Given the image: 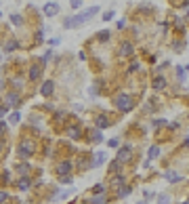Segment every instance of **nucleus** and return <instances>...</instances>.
I'll return each mask as SVG.
<instances>
[{
  "label": "nucleus",
  "mask_w": 189,
  "mask_h": 204,
  "mask_svg": "<svg viewBox=\"0 0 189 204\" xmlns=\"http://www.w3.org/2000/svg\"><path fill=\"white\" fill-rule=\"evenodd\" d=\"M99 13V7H92V8H86L84 13H80V15H76V17H70V19H65L63 21V28L65 30H71V28H76V25H80V23H84V21H88L92 15H97Z\"/></svg>",
  "instance_id": "f257e3e1"
},
{
  "label": "nucleus",
  "mask_w": 189,
  "mask_h": 204,
  "mask_svg": "<svg viewBox=\"0 0 189 204\" xmlns=\"http://www.w3.org/2000/svg\"><path fill=\"white\" fill-rule=\"evenodd\" d=\"M34 149H36V145L32 139H21L19 145H17V154L21 158H29V156H34Z\"/></svg>",
  "instance_id": "f03ea898"
},
{
  "label": "nucleus",
  "mask_w": 189,
  "mask_h": 204,
  "mask_svg": "<svg viewBox=\"0 0 189 204\" xmlns=\"http://www.w3.org/2000/svg\"><path fill=\"white\" fill-rule=\"evenodd\" d=\"M113 103H116V107L122 110V112H130V110H133V99H130V95H126V93H120L118 97L113 99Z\"/></svg>",
  "instance_id": "7ed1b4c3"
},
{
  "label": "nucleus",
  "mask_w": 189,
  "mask_h": 204,
  "mask_svg": "<svg viewBox=\"0 0 189 204\" xmlns=\"http://www.w3.org/2000/svg\"><path fill=\"white\" fill-rule=\"evenodd\" d=\"M130 156H133V148H130V145H124V148H120V152H118V162H128Z\"/></svg>",
  "instance_id": "20e7f679"
},
{
  "label": "nucleus",
  "mask_w": 189,
  "mask_h": 204,
  "mask_svg": "<svg viewBox=\"0 0 189 204\" xmlns=\"http://www.w3.org/2000/svg\"><path fill=\"white\" fill-rule=\"evenodd\" d=\"M59 13V4L57 2H46L44 4V15H49V17H53V15Z\"/></svg>",
  "instance_id": "39448f33"
},
{
  "label": "nucleus",
  "mask_w": 189,
  "mask_h": 204,
  "mask_svg": "<svg viewBox=\"0 0 189 204\" xmlns=\"http://www.w3.org/2000/svg\"><path fill=\"white\" fill-rule=\"evenodd\" d=\"M71 170V162H61V164H59V166H57V173H59V175L61 177H67V173H70Z\"/></svg>",
  "instance_id": "423d86ee"
},
{
  "label": "nucleus",
  "mask_w": 189,
  "mask_h": 204,
  "mask_svg": "<svg viewBox=\"0 0 189 204\" xmlns=\"http://www.w3.org/2000/svg\"><path fill=\"white\" fill-rule=\"evenodd\" d=\"M53 89H55V84H53V80H46V82L42 84V89H40V95H44V97H49L50 93H53Z\"/></svg>",
  "instance_id": "0eeeda50"
},
{
  "label": "nucleus",
  "mask_w": 189,
  "mask_h": 204,
  "mask_svg": "<svg viewBox=\"0 0 189 204\" xmlns=\"http://www.w3.org/2000/svg\"><path fill=\"white\" fill-rule=\"evenodd\" d=\"M164 86H166V80H164L162 76H155L154 82H151V89H155V91H162Z\"/></svg>",
  "instance_id": "6e6552de"
},
{
  "label": "nucleus",
  "mask_w": 189,
  "mask_h": 204,
  "mask_svg": "<svg viewBox=\"0 0 189 204\" xmlns=\"http://www.w3.org/2000/svg\"><path fill=\"white\" fill-rule=\"evenodd\" d=\"M133 44L130 42H124L122 46H120V55H124V57H128V55H133Z\"/></svg>",
  "instance_id": "1a4fd4ad"
},
{
  "label": "nucleus",
  "mask_w": 189,
  "mask_h": 204,
  "mask_svg": "<svg viewBox=\"0 0 189 204\" xmlns=\"http://www.w3.org/2000/svg\"><path fill=\"white\" fill-rule=\"evenodd\" d=\"M107 126H109V118H107V116H99L97 118V128L103 131V128H107Z\"/></svg>",
  "instance_id": "9d476101"
},
{
  "label": "nucleus",
  "mask_w": 189,
  "mask_h": 204,
  "mask_svg": "<svg viewBox=\"0 0 189 204\" xmlns=\"http://www.w3.org/2000/svg\"><path fill=\"white\" fill-rule=\"evenodd\" d=\"M91 141H92V143H101V141H103V133H101L99 128L91 131Z\"/></svg>",
  "instance_id": "9b49d317"
},
{
  "label": "nucleus",
  "mask_w": 189,
  "mask_h": 204,
  "mask_svg": "<svg viewBox=\"0 0 189 204\" xmlns=\"http://www.w3.org/2000/svg\"><path fill=\"white\" fill-rule=\"evenodd\" d=\"M164 179H166V181H170V183H179L183 179L181 175H176V173H172V170H170V173H166V175H164Z\"/></svg>",
  "instance_id": "f8f14e48"
},
{
  "label": "nucleus",
  "mask_w": 189,
  "mask_h": 204,
  "mask_svg": "<svg viewBox=\"0 0 189 204\" xmlns=\"http://www.w3.org/2000/svg\"><path fill=\"white\" fill-rule=\"evenodd\" d=\"M67 137H70V139H80V128L78 126H67Z\"/></svg>",
  "instance_id": "ddd939ff"
},
{
  "label": "nucleus",
  "mask_w": 189,
  "mask_h": 204,
  "mask_svg": "<svg viewBox=\"0 0 189 204\" xmlns=\"http://www.w3.org/2000/svg\"><path fill=\"white\" fill-rule=\"evenodd\" d=\"M17 103H19V97H17V93H8L7 95V105H17Z\"/></svg>",
  "instance_id": "4468645a"
},
{
  "label": "nucleus",
  "mask_w": 189,
  "mask_h": 204,
  "mask_svg": "<svg viewBox=\"0 0 189 204\" xmlns=\"http://www.w3.org/2000/svg\"><path fill=\"white\" fill-rule=\"evenodd\" d=\"M147 156H149L147 160H154V158H158V156H160V148H158V145H151V148H149V152H147Z\"/></svg>",
  "instance_id": "2eb2a0df"
},
{
  "label": "nucleus",
  "mask_w": 189,
  "mask_h": 204,
  "mask_svg": "<svg viewBox=\"0 0 189 204\" xmlns=\"http://www.w3.org/2000/svg\"><path fill=\"white\" fill-rule=\"evenodd\" d=\"M105 162V154L103 152H99V154H95V160H92V166H101Z\"/></svg>",
  "instance_id": "dca6fc26"
},
{
  "label": "nucleus",
  "mask_w": 189,
  "mask_h": 204,
  "mask_svg": "<svg viewBox=\"0 0 189 204\" xmlns=\"http://www.w3.org/2000/svg\"><path fill=\"white\" fill-rule=\"evenodd\" d=\"M17 187H19L21 191H28V190H29V179H25V177H23V179H19Z\"/></svg>",
  "instance_id": "f3484780"
},
{
  "label": "nucleus",
  "mask_w": 189,
  "mask_h": 204,
  "mask_svg": "<svg viewBox=\"0 0 189 204\" xmlns=\"http://www.w3.org/2000/svg\"><path fill=\"white\" fill-rule=\"evenodd\" d=\"M40 67H38V65H34V67H32V70H29V78H32V80H38V78H40Z\"/></svg>",
  "instance_id": "a211bd4d"
},
{
  "label": "nucleus",
  "mask_w": 189,
  "mask_h": 204,
  "mask_svg": "<svg viewBox=\"0 0 189 204\" xmlns=\"http://www.w3.org/2000/svg\"><path fill=\"white\" fill-rule=\"evenodd\" d=\"M112 185H113V187H120V190H122V187H126V185H124V177H113Z\"/></svg>",
  "instance_id": "6ab92c4d"
},
{
  "label": "nucleus",
  "mask_w": 189,
  "mask_h": 204,
  "mask_svg": "<svg viewBox=\"0 0 189 204\" xmlns=\"http://www.w3.org/2000/svg\"><path fill=\"white\" fill-rule=\"evenodd\" d=\"M19 120H21V114L19 112H13L11 116H8V122H11V124H17Z\"/></svg>",
  "instance_id": "aec40b11"
},
{
  "label": "nucleus",
  "mask_w": 189,
  "mask_h": 204,
  "mask_svg": "<svg viewBox=\"0 0 189 204\" xmlns=\"http://www.w3.org/2000/svg\"><path fill=\"white\" fill-rule=\"evenodd\" d=\"M168 202H170L168 194H160V196H158V204H168Z\"/></svg>",
  "instance_id": "412c9836"
},
{
  "label": "nucleus",
  "mask_w": 189,
  "mask_h": 204,
  "mask_svg": "<svg viewBox=\"0 0 189 204\" xmlns=\"http://www.w3.org/2000/svg\"><path fill=\"white\" fill-rule=\"evenodd\" d=\"M99 40H109V32H107V30H103V32H99Z\"/></svg>",
  "instance_id": "4be33fe9"
},
{
  "label": "nucleus",
  "mask_w": 189,
  "mask_h": 204,
  "mask_svg": "<svg viewBox=\"0 0 189 204\" xmlns=\"http://www.w3.org/2000/svg\"><path fill=\"white\" fill-rule=\"evenodd\" d=\"M92 204H105V196L101 194V196H95L92 198Z\"/></svg>",
  "instance_id": "5701e85b"
},
{
  "label": "nucleus",
  "mask_w": 189,
  "mask_h": 204,
  "mask_svg": "<svg viewBox=\"0 0 189 204\" xmlns=\"http://www.w3.org/2000/svg\"><path fill=\"white\" fill-rule=\"evenodd\" d=\"M11 21H13L15 25H21V21H23V19H21V15H11Z\"/></svg>",
  "instance_id": "b1692460"
},
{
  "label": "nucleus",
  "mask_w": 189,
  "mask_h": 204,
  "mask_svg": "<svg viewBox=\"0 0 189 204\" xmlns=\"http://www.w3.org/2000/svg\"><path fill=\"white\" fill-rule=\"evenodd\" d=\"M92 191H95L97 196H101V194L105 191V185H101V183H99V185H95V190H92Z\"/></svg>",
  "instance_id": "393cba45"
},
{
  "label": "nucleus",
  "mask_w": 189,
  "mask_h": 204,
  "mask_svg": "<svg viewBox=\"0 0 189 204\" xmlns=\"http://www.w3.org/2000/svg\"><path fill=\"white\" fill-rule=\"evenodd\" d=\"M128 194H130V187L126 185V187H122V190H120V194H118V196H120V198H126Z\"/></svg>",
  "instance_id": "a878e982"
},
{
  "label": "nucleus",
  "mask_w": 189,
  "mask_h": 204,
  "mask_svg": "<svg viewBox=\"0 0 189 204\" xmlns=\"http://www.w3.org/2000/svg\"><path fill=\"white\" fill-rule=\"evenodd\" d=\"M15 46H17V42H15V40H11V42L4 46V51H7V53H11V51H15Z\"/></svg>",
  "instance_id": "bb28decb"
},
{
  "label": "nucleus",
  "mask_w": 189,
  "mask_h": 204,
  "mask_svg": "<svg viewBox=\"0 0 189 204\" xmlns=\"http://www.w3.org/2000/svg\"><path fill=\"white\" fill-rule=\"evenodd\" d=\"M17 170H19V173H21V175H25V173H28V164H19V166H17Z\"/></svg>",
  "instance_id": "cd10ccee"
},
{
  "label": "nucleus",
  "mask_w": 189,
  "mask_h": 204,
  "mask_svg": "<svg viewBox=\"0 0 189 204\" xmlns=\"http://www.w3.org/2000/svg\"><path fill=\"white\" fill-rule=\"evenodd\" d=\"M50 57H53V51H46V53H44V57H42V63H46Z\"/></svg>",
  "instance_id": "c85d7f7f"
},
{
  "label": "nucleus",
  "mask_w": 189,
  "mask_h": 204,
  "mask_svg": "<svg viewBox=\"0 0 189 204\" xmlns=\"http://www.w3.org/2000/svg\"><path fill=\"white\" fill-rule=\"evenodd\" d=\"M109 19H113V11H107V13L103 15V21H109Z\"/></svg>",
  "instance_id": "c756f323"
},
{
  "label": "nucleus",
  "mask_w": 189,
  "mask_h": 204,
  "mask_svg": "<svg viewBox=\"0 0 189 204\" xmlns=\"http://www.w3.org/2000/svg\"><path fill=\"white\" fill-rule=\"evenodd\" d=\"M176 76H179V80H183V76H185V67H176Z\"/></svg>",
  "instance_id": "7c9ffc66"
},
{
  "label": "nucleus",
  "mask_w": 189,
  "mask_h": 204,
  "mask_svg": "<svg viewBox=\"0 0 189 204\" xmlns=\"http://www.w3.org/2000/svg\"><path fill=\"white\" fill-rule=\"evenodd\" d=\"M70 7L71 8H80L82 7V2H80V0H74V2H70Z\"/></svg>",
  "instance_id": "2f4dec72"
},
{
  "label": "nucleus",
  "mask_w": 189,
  "mask_h": 204,
  "mask_svg": "<svg viewBox=\"0 0 189 204\" xmlns=\"http://www.w3.org/2000/svg\"><path fill=\"white\" fill-rule=\"evenodd\" d=\"M162 124H166V120H154V128H160Z\"/></svg>",
  "instance_id": "473e14b6"
},
{
  "label": "nucleus",
  "mask_w": 189,
  "mask_h": 204,
  "mask_svg": "<svg viewBox=\"0 0 189 204\" xmlns=\"http://www.w3.org/2000/svg\"><path fill=\"white\" fill-rule=\"evenodd\" d=\"M118 143H120L118 139H109V143H107V145H109V148H118Z\"/></svg>",
  "instance_id": "72a5a7b5"
},
{
  "label": "nucleus",
  "mask_w": 189,
  "mask_h": 204,
  "mask_svg": "<svg viewBox=\"0 0 189 204\" xmlns=\"http://www.w3.org/2000/svg\"><path fill=\"white\" fill-rule=\"evenodd\" d=\"M7 198H8L7 191H0V202H7Z\"/></svg>",
  "instance_id": "f704fd0d"
},
{
  "label": "nucleus",
  "mask_w": 189,
  "mask_h": 204,
  "mask_svg": "<svg viewBox=\"0 0 189 204\" xmlns=\"http://www.w3.org/2000/svg\"><path fill=\"white\" fill-rule=\"evenodd\" d=\"M139 67H141L139 63H133V65H130V67H128V72H137V70H139Z\"/></svg>",
  "instance_id": "c9c22d12"
},
{
  "label": "nucleus",
  "mask_w": 189,
  "mask_h": 204,
  "mask_svg": "<svg viewBox=\"0 0 189 204\" xmlns=\"http://www.w3.org/2000/svg\"><path fill=\"white\" fill-rule=\"evenodd\" d=\"M61 183H71V177H61Z\"/></svg>",
  "instance_id": "e433bc0d"
},
{
  "label": "nucleus",
  "mask_w": 189,
  "mask_h": 204,
  "mask_svg": "<svg viewBox=\"0 0 189 204\" xmlns=\"http://www.w3.org/2000/svg\"><path fill=\"white\" fill-rule=\"evenodd\" d=\"M2 116H7V107H0V118Z\"/></svg>",
  "instance_id": "4c0bfd02"
},
{
  "label": "nucleus",
  "mask_w": 189,
  "mask_h": 204,
  "mask_svg": "<svg viewBox=\"0 0 189 204\" xmlns=\"http://www.w3.org/2000/svg\"><path fill=\"white\" fill-rule=\"evenodd\" d=\"M181 7H183V8H187V7H189V0H185V2H181Z\"/></svg>",
  "instance_id": "58836bf2"
},
{
  "label": "nucleus",
  "mask_w": 189,
  "mask_h": 204,
  "mask_svg": "<svg viewBox=\"0 0 189 204\" xmlns=\"http://www.w3.org/2000/svg\"><path fill=\"white\" fill-rule=\"evenodd\" d=\"M0 131H4V122H0Z\"/></svg>",
  "instance_id": "ea45409f"
},
{
  "label": "nucleus",
  "mask_w": 189,
  "mask_h": 204,
  "mask_svg": "<svg viewBox=\"0 0 189 204\" xmlns=\"http://www.w3.org/2000/svg\"><path fill=\"white\" fill-rule=\"evenodd\" d=\"M185 143H187V145H189V137H187V139H185Z\"/></svg>",
  "instance_id": "a19ab883"
},
{
  "label": "nucleus",
  "mask_w": 189,
  "mask_h": 204,
  "mask_svg": "<svg viewBox=\"0 0 189 204\" xmlns=\"http://www.w3.org/2000/svg\"><path fill=\"white\" fill-rule=\"evenodd\" d=\"M183 204H189V200H185V202H183Z\"/></svg>",
  "instance_id": "79ce46f5"
},
{
  "label": "nucleus",
  "mask_w": 189,
  "mask_h": 204,
  "mask_svg": "<svg viewBox=\"0 0 189 204\" xmlns=\"http://www.w3.org/2000/svg\"><path fill=\"white\" fill-rule=\"evenodd\" d=\"M185 70H189V65H185Z\"/></svg>",
  "instance_id": "37998d69"
},
{
  "label": "nucleus",
  "mask_w": 189,
  "mask_h": 204,
  "mask_svg": "<svg viewBox=\"0 0 189 204\" xmlns=\"http://www.w3.org/2000/svg\"><path fill=\"white\" fill-rule=\"evenodd\" d=\"M139 204H145V202H139Z\"/></svg>",
  "instance_id": "c03bdc74"
},
{
  "label": "nucleus",
  "mask_w": 189,
  "mask_h": 204,
  "mask_svg": "<svg viewBox=\"0 0 189 204\" xmlns=\"http://www.w3.org/2000/svg\"><path fill=\"white\" fill-rule=\"evenodd\" d=\"M187 19H189V13H187Z\"/></svg>",
  "instance_id": "a18cd8bd"
}]
</instances>
